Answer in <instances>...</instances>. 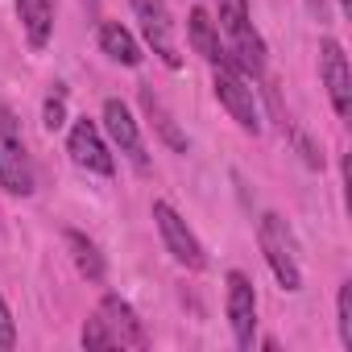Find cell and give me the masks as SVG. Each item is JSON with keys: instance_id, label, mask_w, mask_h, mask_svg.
Segmentation results:
<instances>
[{"instance_id": "11", "label": "cell", "mask_w": 352, "mask_h": 352, "mask_svg": "<svg viewBox=\"0 0 352 352\" xmlns=\"http://www.w3.org/2000/svg\"><path fill=\"white\" fill-rule=\"evenodd\" d=\"M100 319L112 327L116 348H145V344H149L141 315H137V311H133L120 294H104V298H100Z\"/></svg>"}, {"instance_id": "10", "label": "cell", "mask_w": 352, "mask_h": 352, "mask_svg": "<svg viewBox=\"0 0 352 352\" xmlns=\"http://www.w3.org/2000/svg\"><path fill=\"white\" fill-rule=\"evenodd\" d=\"M104 133L112 137V145L145 174L149 170V153H145V141H141V129H137V120H133V112H129V104L124 100H104Z\"/></svg>"}, {"instance_id": "4", "label": "cell", "mask_w": 352, "mask_h": 352, "mask_svg": "<svg viewBox=\"0 0 352 352\" xmlns=\"http://www.w3.org/2000/svg\"><path fill=\"white\" fill-rule=\"evenodd\" d=\"M153 224H157V232H162V245H166V253L179 261L183 270H208V249H204V241L191 232V224L174 212L166 199H157L153 204Z\"/></svg>"}, {"instance_id": "8", "label": "cell", "mask_w": 352, "mask_h": 352, "mask_svg": "<svg viewBox=\"0 0 352 352\" xmlns=\"http://www.w3.org/2000/svg\"><path fill=\"white\" fill-rule=\"evenodd\" d=\"M67 153H71V162L79 166V170H91V174H108L116 170V162H112V149L104 145V133H100V124L96 120H87V116H79L75 124H71V133H67Z\"/></svg>"}, {"instance_id": "20", "label": "cell", "mask_w": 352, "mask_h": 352, "mask_svg": "<svg viewBox=\"0 0 352 352\" xmlns=\"http://www.w3.org/2000/svg\"><path fill=\"white\" fill-rule=\"evenodd\" d=\"M17 344V323H13V311L5 302V294H0V352H9Z\"/></svg>"}, {"instance_id": "19", "label": "cell", "mask_w": 352, "mask_h": 352, "mask_svg": "<svg viewBox=\"0 0 352 352\" xmlns=\"http://www.w3.org/2000/svg\"><path fill=\"white\" fill-rule=\"evenodd\" d=\"M79 340H83V348H116V336H112V327H108V323H104L100 315L83 323Z\"/></svg>"}, {"instance_id": "16", "label": "cell", "mask_w": 352, "mask_h": 352, "mask_svg": "<svg viewBox=\"0 0 352 352\" xmlns=\"http://www.w3.org/2000/svg\"><path fill=\"white\" fill-rule=\"evenodd\" d=\"M141 108H145V116H149V124L157 129V137L170 145V149H179V153H187V133L174 124V116L166 112V104L149 91V87H141Z\"/></svg>"}, {"instance_id": "22", "label": "cell", "mask_w": 352, "mask_h": 352, "mask_svg": "<svg viewBox=\"0 0 352 352\" xmlns=\"http://www.w3.org/2000/svg\"><path fill=\"white\" fill-rule=\"evenodd\" d=\"M307 9H311L319 21H327V0H307Z\"/></svg>"}, {"instance_id": "3", "label": "cell", "mask_w": 352, "mask_h": 352, "mask_svg": "<svg viewBox=\"0 0 352 352\" xmlns=\"http://www.w3.org/2000/svg\"><path fill=\"white\" fill-rule=\"evenodd\" d=\"M257 245H261V253H265V261H270V270H274L278 286H282V290H290V294H298V290H302L298 245H294L290 224H286L278 212H265V216L257 220Z\"/></svg>"}, {"instance_id": "6", "label": "cell", "mask_w": 352, "mask_h": 352, "mask_svg": "<svg viewBox=\"0 0 352 352\" xmlns=\"http://www.w3.org/2000/svg\"><path fill=\"white\" fill-rule=\"evenodd\" d=\"M137 21H141V34L149 42V50L170 67V71H179L183 67V54H179V38H174V21H170V9H166V0H129Z\"/></svg>"}, {"instance_id": "14", "label": "cell", "mask_w": 352, "mask_h": 352, "mask_svg": "<svg viewBox=\"0 0 352 352\" xmlns=\"http://www.w3.org/2000/svg\"><path fill=\"white\" fill-rule=\"evenodd\" d=\"M96 38H100V50L112 58V63H120V67H141V42L120 25V21H100V30H96Z\"/></svg>"}, {"instance_id": "9", "label": "cell", "mask_w": 352, "mask_h": 352, "mask_svg": "<svg viewBox=\"0 0 352 352\" xmlns=\"http://www.w3.org/2000/svg\"><path fill=\"white\" fill-rule=\"evenodd\" d=\"M224 307H228V327H232L236 348H253V336H257V290H253V282L241 270L228 274Z\"/></svg>"}, {"instance_id": "23", "label": "cell", "mask_w": 352, "mask_h": 352, "mask_svg": "<svg viewBox=\"0 0 352 352\" xmlns=\"http://www.w3.org/2000/svg\"><path fill=\"white\" fill-rule=\"evenodd\" d=\"M83 9H87V13L96 17V13H100V0H83Z\"/></svg>"}, {"instance_id": "18", "label": "cell", "mask_w": 352, "mask_h": 352, "mask_svg": "<svg viewBox=\"0 0 352 352\" xmlns=\"http://www.w3.org/2000/svg\"><path fill=\"white\" fill-rule=\"evenodd\" d=\"M42 124H46L50 133H58V129L67 124V91H63V87H54V91L46 96V108H42Z\"/></svg>"}, {"instance_id": "2", "label": "cell", "mask_w": 352, "mask_h": 352, "mask_svg": "<svg viewBox=\"0 0 352 352\" xmlns=\"http://www.w3.org/2000/svg\"><path fill=\"white\" fill-rule=\"evenodd\" d=\"M0 187L9 195H34L38 174H34V157L21 133V120L13 116V108L0 100Z\"/></svg>"}, {"instance_id": "24", "label": "cell", "mask_w": 352, "mask_h": 352, "mask_svg": "<svg viewBox=\"0 0 352 352\" xmlns=\"http://www.w3.org/2000/svg\"><path fill=\"white\" fill-rule=\"evenodd\" d=\"M340 9H352V0H340Z\"/></svg>"}, {"instance_id": "7", "label": "cell", "mask_w": 352, "mask_h": 352, "mask_svg": "<svg viewBox=\"0 0 352 352\" xmlns=\"http://www.w3.org/2000/svg\"><path fill=\"white\" fill-rule=\"evenodd\" d=\"M319 79H323V87H327V100H331L336 116L348 120V116H352V67H348L344 46L331 42V38L319 42Z\"/></svg>"}, {"instance_id": "1", "label": "cell", "mask_w": 352, "mask_h": 352, "mask_svg": "<svg viewBox=\"0 0 352 352\" xmlns=\"http://www.w3.org/2000/svg\"><path fill=\"white\" fill-rule=\"evenodd\" d=\"M216 30L228 34L232 50H228V63L245 75V79H265V42L261 34L253 30V17H249V0H216Z\"/></svg>"}, {"instance_id": "12", "label": "cell", "mask_w": 352, "mask_h": 352, "mask_svg": "<svg viewBox=\"0 0 352 352\" xmlns=\"http://www.w3.org/2000/svg\"><path fill=\"white\" fill-rule=\"evenodd\" d=\"M187 42H191V50H195L208 67L228 63V50L220 46V30H216V21L208 17V9H191V17H187Z\"/></svg>"}, {"instance_id": "5", "label": "cell", "mask_w": 352, "mask_h": 352, "mask_svg": "<svg viewBox=\"0 0 352 352\" xmlns=\"http://www.w3.org/2000/svg\"><path fill=\"white\" fill-rule=\"evenodd\" d=\"M212 91H216V100L224 104V112L245 129V133H261V112H257V96H253V87H249V79L232 67V63H220V67H212Z\"/></svg>"}, {"instance_id": "15", "label": "cell", "mask_w": 352, "mask_h": 352, "mask_svg": "<svg viewBox=\"0 0 352 352\" xmlns=\"http://www.w3.org/2000/svg\"><path fill=\"white\" fill-rule=\"evenodd\" d=\"M67 249H71V261H75V270L91 282V286H100L104 278H108V261H104V253H100V245L91 241V236H83V232H75V228H67Z\"/></svg>"}, {"instance_id": "13", "label": "cell", "mask_w": 352, "mask_h": 352, "mask_svg": "<svg viewBox=\"0 0 352 352\" xmlns=\"http://www.w3.org/2000/svg\"><path fill=\"white\" fill-rule=\"evenodd\" d=\"M54 13H58V0H17V17H21L25 42L34 50H46V42L54 34Z\"/></svg>"}, {"instance_id": "21", "label": "cell", "mask_w": 352, "mask_h": 352, "mask_svg": "<svg viewBox=\"0 0 352 352\" xmlns=\"http://www.w3.org/2000/svg\"><path fill=\"white\" fill-rule=\"evenodd\" d=\"M294 145H298V153H302V162H307L311 170H323V149H319L302 129H294Z\"/></svg>"}, {"instance_id": "17", "label": "cell", "mask_w": 352, "mask_h": 352, "mask_svg": "<svg viewBox=\"0 0 352 352\" xmlns=\"http://www.w3.org/2000/svg\"><path fill=\"white\" fill-rule=\"evenodd\" d=\"M336 327H340V344L352 352V282H340V294H336Z\"/></svg>"}]
</instances>
